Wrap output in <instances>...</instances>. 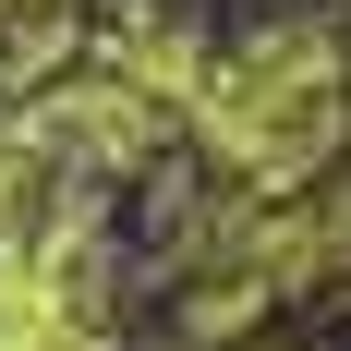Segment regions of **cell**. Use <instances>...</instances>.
I'll return each instance as SVG.
<instances>
[{
  "label": "cell",
  "instance_id": "obj_1",
  "mask_svg": "<svg viewBox=\"0 0 351 351\" xmlns=\"http://www.w3.org/2000/svg\"><path fill=\"white\" fill-rule=\"evenodd\" d=\"M206 121H218V145H230L243 170H303V158L327 145V121H339V97H327V61L279 49V61H254Z\"/></svg>",
  "mask_w": 351,
  "mask_h": 351
}]
</instances>
